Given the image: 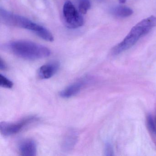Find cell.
I'll return each mask as SVG.
<instances>
[{"mask_svg": "<svg viewBox=\"0 0 156 156\" xmlns=\"http://www.w3.org/2000/svg\"><path fill=\"white\" fill-rule=\"evenodd\" d=\"M78 134L75 130H69L66 135L62 142V148L65 151H69L73 148L77 142Z\"/></svg>", "mask_w": 156, "mask_h": 156, "instance_id": "obj_9", "label": "cell"}, {"mask_svg": "<svg viewBox=\"0 0 156 156\" xmlns=\"http://www.w3.org/2000/svg\"><path fill=\"white\" fill-rule=\"evenodd\" d=\"M119 2H120V3H122V4L125 3L126 2V0H119Z\"/></svg>", "mask_w": 156, "mask_h": 156, "instance_id": "obj_15", "label": "cell"}, {"mask_svg": "<svg viewBox=\"0 0 156 156\" xmlns=\"http://www.w3.org/2000/svg\"><path fill=\"white\" fill-rule=\"evenodd\" d=\"M0 19L4 24L29 30L46 41L52 42L54 36L47 29L23 16L14 14L5 9H0Z\"/></svg>", "mask_w": 156, "mask_h": 156, "instance_id": "obj_2", "label": "cell"}, {"mask_svg": "<svg viewBox=\"0 0 156 156\" xmlns=\"http://www.w3.org/2000/svg\"><path fill=\"white\" fill-rule=\"evenodd\" d=\"M0 86L2 87L6 88H12L13 83L9 79H8L5 76L0 74Z\"/></svg>", "mask_w": 156, "mask_h": 156, "instance_id": "obj_12", "label": "cell"}, {"mask_svg": "<svg viewBox=\"0 0 156 156\" xmlns=\"http://www.w3.org/2000/svg\"><path fill=\"white\" fill-rule=\"evenodd\" d=\"M84 83V82L82 81L73 83L62 90L60 94V96L63 98H69L76 95L83 87Z\"/></svg>", "mask_w": 156, "mask_h": 156, "instance_id": "obj_8", "label": "cell"}, {"mask_svg": "<svg viewBox=\"0 0 156 156\" xmlns=\"http://www.w3.org/2000/svg\"><path fill=\"white\" fill-rule=\"evenodd\" d=\"M19 150L23 156H35L37 152V146L34 140L30 139L22 140L19 145Z\"/></svg>", "mask_w": 156, "mask_h": 156, "instance_id": "obj_6", "label": "cell"}, {"mask_svg": "<svg viewBox=\"0 0 156 156\" xmlns=\"http://www.w3.org/2000/svg\"><path fill=\"white\" fill-rule=\"evenodd\" d=\"M1 49L20 58L26 60L43 59L51 55V51L47 47L30 41L9 42L2 44Z\"/></svg>", "mask_w": 156, "mask_h": 156, "instance_id": "obj_1", "label": "cell"}, {"mask_svg": "<svg viewBox=\"0 0 156 156\" xmlns=\"http://www.w3.org/2000/svg\"><path fill=\"white\" fill-rule=\"evenodd\" d=\"M37 120L36 117L31 116L24 118L17 122H2L0 123V131L5 136L15 135Z\"/></svg>", "mask_w": 156, "mask_h": 156, "instance_id": "obj_5", "label": "cell"}, {"mask_svg": "<svg viewBox=\"0 0 156 156\" xmlns=\"http://www.w3.org/2000/svg\"><path fill=\"white\" fill-rule=\"evenodd\" d=\"M147 124L149 128L151 131H155V126L154 124V121H153L152 118L151 116H148L147 119Z\"/></svg>", "mask_w": 156, "mask_h": 156, "instance_id": "obj_13", "label": "cell"}, {"mask_svg": "<svg viewBox=\"0 0 156 156\" xmlns=\"http://www.w3.org/2000/svg\"><path fill=\"white\" fill-rule=\"evenodd\" d=\"M59 66L60 65L57 62H52L44 65L39 69L38 76L41 79H49L57 72Z\"/></svg>", "mask_w": 156, "mask_h": 156, "instance_id": "obj_7", "label": "cell"}, {"mask_svg": "<svg viewBox=\"0 0 156 156\" xmlns=\"http://www.w3.org/2000/svg\"><path fill=\"white\" fill-rule=\"evenodd\" d=\"M111 12L114 16L120 18L129 17L133 13V10L130 8L123 5H119L112 8Z\"/></svg>", "mask_w": 156, "mask_h": 156, "instance_id": "obj_10", "label": "cell"}, {"mask_svg": "<svg viewBox=\"0 0 156 156\" xmlns=\"http://www.w3.org/2000/svg\"><path fill=\"white\" fill-rule=\"evenodd\" d=\"M63 15L66 26L69 29H76L84 24V19L71 1L67 0L63 8Z\"/></svg>", "mask_w": 156, "mask_h": 156, "instance_id": "obj_4", "label": "cell"}, {"mask_svg": "<svg viewBox=\"0 0 156 156\" xmlns=\"http://www.w3.org/2000/svg\"><path fill=\"white\" fill-rule=\"evenodd\" d=\"M156 26V17L151 16L137 23L130 30L125 39L113 48L112 53L114 55L130 49L143 36L147 34Z\"/></svg>", "mask_w": 156, "mask_h": 156, "instance_id": "obj_3", "label": "cell"}, {"mask_svg": "<svg viewBox=\"0 0 156 156\" xmlns=\"http://www.w3.org/2000/svg\"><path fill=\"white\" fill-rule=\"evenodd\" d=\"M6 68V64L3 60L1 58L0 59V69L1 70H5Z\"/></svg>", "mask_w": 156, "mask_h": 156, "instance_id": "obj_14", "label": "cell"}, {"mask_svg": "<svg viewBox=\"0 0 156 156\" xmlns=\"http://www.w3.org/2000/svg\"><path fill=\"white\" fill-rule=\"evenodd\" d=\"M91 8L90 0H79L78 9L80 13L85 14Z\"/></svg>", "mask_w": 156, "mask_h": 156, "instance_id": "obj_11", "label": "cell"}]
</instances>
